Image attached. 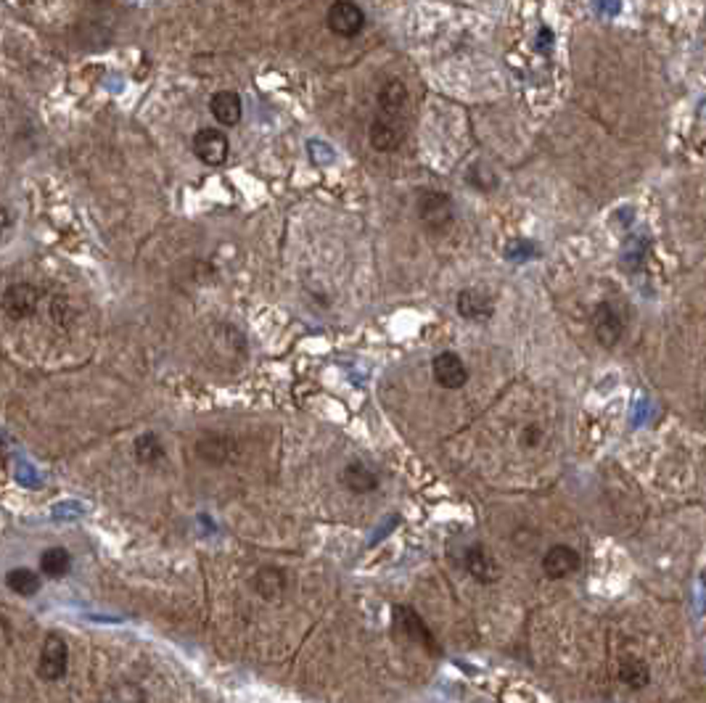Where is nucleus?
<instances>
[{
	"label": "nucleus",
	"mask_w": 706,
	"mask_h": 703,
	"mask_svg": "<svg viewBox=\"0 0 706 703\" xmlns=\"http://www.w3.org/2000/svg\"><path fill=\"white\" fill-rule=\"evenodd\" d=\"M535 48H537L540 53H550V48H553V32H550L548 27H540V35L535 38Z\"/></svg>",
	"instance_id": "obj_24"
},
{
	"label": "nucleus",
	"mask_w": 706,
	"mask_h": 703,
	"mask_svg": "<svg viewBox=\"0 0 706 703\" xmlns=\"http://www.w3.org/2000/svg\"><path fill=\"white\" fill-rule=\"evenodd\" d=\"M209 112L223 127H234L243 117V101L235 90H220L209 101Z\"/></svg>",
	"instance_id": "obj_13"
},
{
	"label": "nucleus",
	"mask_w": 706,
	"mask_h": 703,
	"mask_svg": "<svg viewBox=\"0 0 706 703\" xmlns=\"http://www.w3.org/2000/svg\"><path fill=\"white\" fill-rule=\"evenodd\" d=\"M434 381L442 389H463L469 381V368L463 365V360L455 352H439L432 362Z\"/></svg>",
	"instance_id": "obj_9"
},
{
	"label": "nucleus",
	"mask_w": 706,
	"mask_h": 703,
	"mask_svg": "<svg viewBox=\"0 0 706 703\" xmlns=\"http://www.w3.org/2000/svg\"><path fill=\"white\" fill-rule=\"evenodd\" d=\"M48 310H50V317H53L56 325H69L72 317H75V310H72L69 299H64V297H53Z\"/></svg>",
	"instance_id": "obj_22"
},
{
	"label": "nucleus",
	"mask_w": 706,
	"mask_h": 703,
	"mask_svg": "<svg viewBox=\"0 0 706 703\" xmlns=\"http://www.w3.org/2000/svg\"><path fill=\"white\" fill-rule=\"evenodd\" d=\"M235 442L228 434H206L197 442V455L212 466H223L234 458Z\"/></svg>",
	"instance_id": "obj_11"
},
{
	"label": "nucleus",
	"mask_w": 706,
	"mask_h": 703,
	"mask_svg": "<svg viewBox=\"0 0 706 703\" xmlns=\"http://www.w3.org/2000/svg\"><path fill=\"white\" fill-rule=\"evenodd\" d=\"M289 587V574L280 569V566H262L257 574H254V592L268 600V603H275L283 598Z\"/></svg>",
	"instance_id": "obj_12"
},
{
	"label": "nucleus",
	"mask_w": 706,
	"mask_h": 703,
	"mask_svg": "<svg viewBox=\"0 0 706 703\" xmlns=\"http://www.w3.org/2000/svg\"><path fill=\"white\" fill-rule=\"evenodd\" d=\"M580 552L569 545H553L543 558V571L548 580H566L580 571Z\"/></svg>",
	"instance_id": "obj_10"
},
{
	"label": "nucleus",
	"mask_w": 706,
	"mask_h": 703,
	"mask_svg": "<svg viewBox=\"0 0 706 703\" xmlns=\"http://www.w3.org/2000/svg\"><path fill=\"white\" fill-rule=\"evenodd\" d=\"M328 30L339 38H354L362 32L365 27V14L360 11V5L353 3V0H336L331 8H328Z\"/></svg>",
	"instance_id": "obj_8"
},
{
	"label": "nucleus",
	"mask_w": 706,
	"mask_h": 703,
	"mask_svg": "<svg viewBox=\"0 0 706 703\" xmlns=\"http://www.w3.org/2000/svg\"><path fill=\"white\" fill-rule=\"evenodd\" d=\"M619 680L632 688V690H640V688H646L648 685V680H651V671H648V666L643 659H637V656H625L622 662H619Z\"/></svg>",
	"instance_id": "obj_21"
},
{
	"label": "nucleus",
	"mask_w": 706,
	"mask_h": 703,
	"mask_svg": "<svg viewBox=\"0 0 706 703\" xmlns=\"http://www.w3.org/2000/svg\"><path fill=\"white\" fill-rule=\"evenodd\" d=\"M379 112L387 114H410V96L402 79H390L379 90Z\"/></svg>",
	"instance_id": "obj_15"
},
{
	"label": "nucleus",
	"mask_w": 706,
	"mask_h": 703,
	"mask_svg": "<svg viewBox=\"0 0 706 703\" xmlns=\"http://www.w3.org/2000/svg\"><path fill=\"white\" fill-rule=\"evenodd\" d=\"M72 569V555L64 547H48L40 555V574L48 580H64Z\"/></svg>",
	"instance_id": "obj_18"
},
{
	"label": "nucleus",
	"mask_w": 706,
	"mask_h": 703,
	"mask_svg": "<svg viewBox=\"0 0 706 703\" xmlns=\"http://www.w3.org/2000/svg\"><path fill=\"white\" fill-rule=\"evenodd\" d=\"M5 587L19 598H32L40 589V574H35L32 569H11L5 574Z\"/></svg>",
	"instance_id": "obj_20"
},
{
	"label": "nucleus",
	"mask_w": 706,
	"mask_h": 703,
	"mask_svg": "<svg viewBox=\"0 0 706 703\" xmlns=\"http://www.w3.org/2000/svg\"><path fill=\"white\" fill-rule=\"evenodd\" d=\"M592 331L601 347L614 350L625 336V317L611 302H603L592 315Z\"/></svg>",
	"instance_id": "obj_7"
},
{
	"label": "nucleus",
	"mask_w": 706,
	"mask_h": 703,
	"mask_svg": "<svg viewBox=\"0 0 706 703\" xmlns=\"http://www.w3.org/2000/svg\"><path fill=\"white\" fill-rule=\"evenodd\" d=\"M418 217L432 233H445L455 223L453 198L442 191H424L418 198Z\"/></svg>",
	"instance_id": "obj_3"
},
{
	"label": "nucleus",
	"mask_w": 706,
	"mask_h": 703,
	"mask_svg": "<svg viewBox=\"0 0 706 703\" xmlns=\"http://www.w3.org/2000/svg\"><path fill=\"white\" fill-rule=\"evenodd\" d=\"M394 629H397L405 640L421 645L426 653L439 656V645H436V640H434L432 629L426 626V622H424L410 606H394Z\"/></svg>",
	"instance_id": "obj_5"
},
{
	"label": "nucleus",
	"mask_w": 706,
	"mask_h": 703,
	"mask_svg": "<svg viewBox=\"0 0 706 703\" xmlns=\"http://www.w3.org/2000/svg\"><path fill=\"white\" fill-rule=\"evenodd\" d=\"M463 563H466V571H469L476 582H481V585H492V582L498 580V563L492 561V555L487 552V547L479 545V543L466 550Z\"/></svg>",
	"instance_id": "obj_14"
},
{
	"label": "nucleus",
	"mask_w": 706,
	"mask_h": 703,
	"mask_svg": "<svg viewBox=\"0 0 706 703\" xmlns=\"http://www.w3.org/2000/svg\"><path fill=\"white\" fill-rule=\"evenodd\" d=\"M342 484L353 492V495H371L379 489V476L376 470L368 469L365 463L354 461L347 469L342 470Z\"/></svg>",
	"instance_id": "obj_16"
},
{
	"label": "nucleus",
	"mask_w": 706,
	"mask_h": 703,
	"mask_svg": "<svg viewBox=\"0 0 706 703\" xmlns=\"http://www.w3.org/2000/svg\"><path fill=\"white\" fill-rule=\"evenodd\" d=\"M11 225H14V215L8 212V206H3V204H0V241L8 235Z\"/></svg>",
	"instance_id": "obj_25"
},
{
	"label": "nucleus",
	"mask_w": 706,
	"mask_h": 703,
	"mask_svg": "<svg viewBox=\"0 0 706 703\" xmlns=\"http://www.w3.org/2000/svg\"><path fill=\"white\" fill-rule=\"evenodd\" d=\"M458 313L463 315L466 320H473V323H487L495 315V305L481 291L466 288V291L458 294Z\"/></svg>",
	"instance_id": "obj_17"
},
{
	"label": "nucleus",
	"mask_w": 706,
	"mask_h": 703,
	"mask_svg": "<svg viewBox=\"0 0 706 703\" xmlns=\"http://www.w3.org/2000/svg\"><path fill=\"white\" fill-rule=\"evenodd\" d=\"M42 288L35 283H11L0 297V310L11 320H30L40 310Z\"/></svg>",
	"instance_id": "obj_2"
},
{
	"label": "nucleus",
	"mask_w": 706,
	"mask_h": 703,
	"mask_svg": "<svg viewBox=\"0 0 706 703\" xmlns=\"http://www.w3.org/2000/svg\"><path fill=\"white\" fill-rule=\"evenodd\" d=\"M527 442H529V444L540 442V429H537V426H529V429H527Z\"/></svg>",
	"instance_id": "obj_26"
},
{
	"label": "nucleus",
	"mask_w": 706,
	"mask_h": 703,
	"mask_svg": "<svg viewBox=\"0 0 706 703\" xmlns=\"http://www.w3.org/2000/svg\"><path fill=\"white\" fill-rule=\"evenodd\" d=\"M133 452H135V461H138L141 466H157L159 461H164V455H167V450H164L159 434H154V431L141 434V436L135 439V444H133Z\"/></svg>",
	"instance_id": "obj_19"
},
{
	"label": "nucleus",
	"mask_w": 706,
	"mask_h": 703,
	"mask_svg": "<svg viewBox=\"0 0 706 703\" xmlns=\"http://www.w3.org/2000/svg\"><path fill=\"white\" fill-rule=\"evenodd\" d=\"M67 664H69V645L61 635L50 632L40 648L38 674L45 682H59L67 674Z\"/></svg>",
	"instance_id": "obj_4"
},
{
	"label": "nucleus",
	"mask_w": 706,
	"mask_h": 703,
	"mask_svg": "<svg viewBox=\"0 0 706 703\" xmlns=\"http://www.w3.org/2000/svg\"><path fill=\"white\" fill-rule=\"evenodd\" d=\"M595 11L601 16H617L622 11V0H595Z\"/></svg>",
	"instance_id": "obj_23"
},
{
	"label": "nucleus",
	"mask_w": 706,
	"mask_h": 703,
	"mask_svg": "<svg viewBox=\"0 0 706 703\" xmlns=\"http://www.w3.org/2000/svg\"><path fill=\"white\" fill-rule=\"evenodd\" d=\"M194 154L198 157V161H204L206 167H220L225 164L228 157H231V141L223 130H215V127H204L194 135Z\"/></svg>",
	"instance_id": "obj_6"
},
{
	"label": "nucleus",
	"mask_w": 706,
	"mask_h": 703,
	"mask_svg": "<svg viewBox=\"0 0 706 703\" xmlns=\"http://www.w3.org/2000/svg\"><path fill=\"white\" fill-rule=\"evenodd\" d=\"M368 138H371V146L376 151L392 154L408 138V114L376 112V117L371 122V130H368Z\"/></svg>",
	"instance_id": "obj_1"
}]
</instances>
